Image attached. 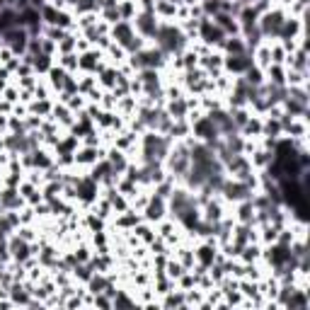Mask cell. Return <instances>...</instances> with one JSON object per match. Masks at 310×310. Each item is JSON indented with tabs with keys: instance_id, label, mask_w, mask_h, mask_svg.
Returning a JSON list of instances; mask_svg holds the SVG:
<instances>
[{
	"instance_id": "16",
	"label": "cell",
	"mask_w": 310,
	"mask_h": 310,
	"mask_svg": "<svg viewBox=\"0 0 310 310\" xmlns=\"http://www.w3.org/2000/svg\"><path fill=\"white\" fill-rule=\"evenodd\" d=\"M78 68H82V71H100V54H95V51L82 54L78 58Z\"/></svg>"
},
{
	"instance_id": "21",
	"label": "cell",
	"mask_w": 310,
	"mask_h": 310,
	"mask_svg": "<svg viewBox=\"0 0 310 310\" xmlns=\"http://www.w3.org/2000/svg\"><path fill=\"white\" fill-rule=\"evenodd\" d=\"M61 15H63V12H58L56 8H41V17H44L46 25H56V27H58V25H61Z\"/></svg>"
},
{
	"instance_id": "20",
	"label": "cell",
	"mask_w": 310,
	"mask_h": 310,
	"mask_svg": "<svg viewBox=\"0 0 310 310\" xmlns=\"http://www.w3.org/2000/svg\"><path fill=\"white\" fill-rule=\"evenodd\" d=\"M134 305H136V301L128 298L124 291H117L114 298H112V308H134Z\"/></svg>"
},
{
	"instance_id": "15",
	"label": "cell",
	"mask_w": 310,
	"mask_h": 310,
	"mask_svg": "<svg viewBox=\"0 0 310 310\" xmlns=\"http://www.w3.org/2000/svg\"><path fill=\"white\" fill-rule=\"evenodd\" d=\"M0 206L5 211H15L22 206V196H19L17 192H12V189H8V192L0 194Z\"/></svg>"
},
{
	"instance_id": "23",
	"label": "cell",
	"mask_w": 310,
	"mask_h": 310,
	"mask_svg": "<svg viewBox=\"0 0 310 310\" xmlns=\"http://www.w3.org/2000/svg\"><path fill=\"white\" fill-rule=\"evenodd\" d=\"M56 46H58V49H61L63 54H73V49L78 46V39H73L71 34H65V37L61 39V41H58Z\"/></svg>"
},
{
	"instance_id": "12",
	"label": "cell",
	"mask_w": 310,
	"mask_h": 310,
	"mask_svg": "<svg viewBox=\"0 0 310 310\" xmlns=\"http://www.w3.org/2000/svg\"><path fill=\"white\" fill-rule=\"evenodd\" d=\"M8 250L12 252V257L17 259V262H27L29 255H32V247H29V240H25V237H12L8 242Z\"/></svg>"
},
{
	"instance_id": "5",
	"label": "cell",
	"mask_w": 310,
	"mask_h": 310,
	"mask_svg": "<svg viewBox=\"0 0 310 310\" xmlns=\"http://www.w3.org/2000/svg\"><path fill=\"white\" fill-rule=\"evenodd\" d=\"M3 37V41L10 46V51L12 54H27V41H29V32L25 27H12L8 29L5 34H0Z\"/></svg>"
},
{
	"instance_id": "24",
	"label": "cell",
	"mask_w": 310,
	"mask_h": 310,
	"mask_svg": "<svg viewBox=\"0 0 310 310\" xmlns=\"http://www.w3.org/2000/svg\"><path fill=\"white\" fill-rule=\"evenodd\" d=\"M75 8H78V12H92V10L102 8V3L100 0H78Z\"/></svg>"
},
{
	"instance_id": "25",
	"label": "cell",
	"mask_w": 310,
	"mask_h": 310,
	"mask_svg": "<svg viewBox=\"0 0 310 310\" xmlns=\"http://www.w3.org/2000/svg\"><path fill=\"white\" fill-rule=\"evenodd\" d=\"M102 15H104V19H107V22H112V25H117L119 19H121L117 5H114V8H102Z\"/></svg>"
},
{
	"instance_id": "27",
	"label": "cell",
	"mask_w": 310,
	"mask_h": 310,
	"mask_svg": "<svg viewBox=\"0 0 310 310\" xmlns=\"http://www.w3.org/2000/svg\"><path fill=\"white\" fill-rule=\"evenodd\" d=\"M61 63H63L65 71H75V68H78V56H75V54H63V61H61Z\"/></svg>"
},
{
	"instance_id": "29",
	"label": "cell",
	"mask_w": 310,
	"mask_h": 310,
	"mask_svg": "<svg viewBox=\"0 0 310 310\" xmlns=\"http://www.w3.org/2000/svg\"><path fill=\"white\" fill-rule=\"evenodd\" d=\"M184 65L192 71V65H196V54H187V56H184Z\"/></svg>"
},
{
	"instance_id": "31",
	"label": "cell",
	"mask_w": 310,
	"mask_h": 310,
	"mask_svg": "<svg viewBox=\"0 0 310 310\" xmlns=\"http://www.w3.org/2000/svg\"><path fill=\"white\" fill-rule=\"evenodd\" d=\"M170 3H180V0H170Z\"/></svg>"
},
{
	"instance_id": "1",
	"label": "cell",
	"mask_w": 310,
	"mask_h": 310,
	"mask_svg": "<svg viewBox=\"0 0 310 310\" xmlns=\"http://www.w3.org/2000/svg\"><path fill=\"white\" fill-rule=\"evenodd\" d=\"M170 148H172V138L170 136H163V134H158V131H150L143 136V160L148 163H160L167 158L170 153Z\"/></svg>"
},
{
	"instance_id": "28",
	"label": "cell",
	"mask_w": 310,
	"mask_h": 310,
	"mask_svg": "<svg viewBox=\"0 0 310 310\" xmlns=\"http://www.w3.org/2000/svg\"><path fill=\"white\" fill-rule=\"evenodd\" d=\"M167 269H170V279H180V276H182L184 274V267L180 264V262H170V264H167Z\"/></svg>"
},
{
	"instance_id": "2",
	"label": "cell",
	"mask_w": 310,
	"mask_h": 310,
	"mask_svg": "<svg viewBox=\"0 0 310 310\" xmlns=\"http://www.w3.org/2000/svg\"><path fill=\"white\" fill-rule=\"evenodd\" d=\"M153 39H155V44H158V49H160L165 56L180 54L184 49V44H187V37H184L177 27H172V25H160Z\"/></svg>"
},
{
	"instance_id": "19",
	"label": "cell",
	"mask_w": 310,
	"mask_h": 310,
	"mask_svg": "<svg viewBox=\"0 0 310 310\" xmlns=\"http://www.w3.org/2000/svg\"><path fill=\"white\" fill-rule=\"evenodd\" d=\"M109 165L114 167V172H117V174H121L128 167L124 153H119V150H112V153H109Z\"/></svg>"
},
{
	"instance_id": "11",
	"label": "cell",
	"mask_w": 310,
	"mask_h": 310,
	"mask_svg": "<svg viewBox=\"0 0 310 310\" xmlns=\"http://www.w3.org/2000/svg\"><path fill=\"white\" fill-rule=\"evenodd\" d=\"M75 194H78L80 201H95V196H97V182L92 177H82V180L75 182Z\"/></svg>"
},
{
	"instance_id": "3",
	"label": "cell",
	"mask_w": 310,
	"mask_h": 310,
	"mask_svg": "<svg viewBox=\"0 0 310 310\" xmlns=\"http://www.w3.org/2000/svg\"><path fill=\"white\" fill-rule=\"evenodd\" d=\"M283 22H286V15H283L281 10H264L259 15V19H257V27H259V32H262L264 39H269V37L279 39Z\"/></svg>"
},
{
	"instance_id": "9",
	"label": "cell",
	"mask_w": 310,
	"mask_h": 310,
	"mask_svg": "<svg viewBox=\"0 0 310 310\" xmlns=\"http://www.w3.org/2000/svg\"><path fill=\"white\" fill-rule=\"evenodd\" d=\"M223 65H226V71H230V73H237V75H245V71L250 68V65H255V61L245 54H233L228 56L226 61H223Z\"/></svg>"
},
{
	"instance_id": "17",
	"label": "cell",
	"mask_w": 310,
	"mask_h": 310,
	"mask_svg": "<svg viewBox=\"0 0 310 310\" xmlns=\"http://www.w3.org/2000/svg\"><path fill=\"white\" fill-rule=\"evenodd\" d=\"M223 49L228 51V56H233V54H245V51H247V44L242 41V37H226V39H223Z\"/></svg>"
},
{
	"instance_id": "13",
	"label": "cell",
	"mask_w": 310,
	"mask_h": 310,
	"mask_svg": "<svg viewBox=\"0 0 310 310\" xmlns=\"http://www.w3.org/2000/svg\"><path fill=\"white\" fill-rule=\"evenodd\" d=\"M163 216H165V199H163V196H155V199L148 201L146 218L148 220H160Z\"/></svg>"
},
{
	"instance_id": "30",
	"label": "cell",
	"mask_w": 310,
	"mask_h": 310,
	"mask_svg": "<svg viewBox=\"0 0 310 310\" xmlns=\"http://www.w3.org/2000/svg\"><path fill=\"white\" fill-rule=\"evenodd\" d=\"M245 262H250V259H255L257 257V252H259V247H245Z\"/></svg>"
},
{
	"instance_id": "18",
	"label": "cell",
	"mask_w": 310,
	"mask_h": 310,
	"mask_svg": "<svg viewBox=\"0 0 310 310\" xmlns=\"http://www.w3.org/2000/svg\"><path fill=\"white\" fill-rule=\"evenodd\" d=\"M196 259H199L201 262V267H204V269H209V267H213V262H216V250H213V247H209V245H204V247H199V250H196Z\"/></svg>"
},
{
	"instance_id": "10",
	"label": "cell",
	"mask_w": 310,
	"mask_h": 310,
	"mask_svg": "<svg viewBox=\"0 0 310 310\" xmlns=\"http://www.w3.org/2000/svg\"><path fill=\"white\" fill-rule=\"evenodd\" d=\"M112 37L117 39V44L124 49L131 39L136 37V29H134V25L128 19H119L117 25H114V29H112Z\"/></svg>"
},
{
	"instance_id": "22",
	"label": "cell",
	"mask_w": 310,
	"mask_h": 310,
	"mask_svg": "<svg viewBox=\"0 0 310 310\" xmlns=\"http://www.w3.org/2000/svg\"><path fill=\"white\" fill-rule=\"evenodd\" d=\"M97 155H102V153H97V150H95V148H85V150H80V153H75V163H95V160H97Z\"/></svg>"
},
{
	"instance_id": "14",
	"label": "cell",
	"mask_w": 310,
	"mask_h": 310,
	"mask_svg": "<svg viewBox=\"0 0 310 310\" xmlns=\"http://www.w3.org/2000/svg\"><path fill=\"white\" fill-rule=\"evenodd\" d=\"M153 12H155V17H174V15H177V3H170V0H155Z\"/></svg>"
},
{
	"instance_id": "26",
	"label": "cell",
	"mask_w": 310,
	"mask_h": 310,
	"mask_svg": "<svg viewBox=\"0 0 310 310\" xmlns=\"http://www.w3.org/2000/svg\"><path fill=\"white\" fill-rule=\"evenodd\" d=\"M34 155V158H32V165H37V167H51V158H49V155L46 153H32Z\"/></svg>"
},
{
	"instance_id": "8",
	"label": "cell",
	"mask_w": 310,
	"mask_h": 310,
	"mask_svg": "<svg viewBox=\"0 0 310 310\" xmlns=\"http://www.w3.org/2000/svg\"><path fill=\"white\" fill-rule=\"evenodd\" d=\"M158 17H155V12H150V10H146V12H141L136 17V32L141 34V37H155V32H158Z\"/></svg>"
},
{
	"instance_id": "7",
	"label": "cell",
	"mask_w": 310,
	"mask_h": 310,
	"mask_svg": "<svg viewBox=\"0 0 310 310\" xmlns=\"http://www.w3.org/2000/svg\"><path fill=\"white\" fill-rule=\"evenodd\" d=\"M220 192L226 194V199H230V201H245V199H250L252 196V184L250 182H242V180H233V182H223V187H220Z\"/></svg>"
},
{
	"instance_id": "4",
	"label": "cell",
	"mask_w": 310,
	"mask_h": 310,
	"mask_svg": "<svg viewBox=\"0 0 310 310\" xmlns=\"http://www.w3.org/2000/svg\"><path fill=\"white\" fill-rule=\"evenodd\" d=\"M167 167L172 177H184L189 170V148L187 146H177L174 150L167 153Z\"/></svg>"
},
{
	"instance_id": "6",
	"label": "cell",
	"mask_w": 310,
	"mask_h": 310,
	"mask_svg": "<svg viewBox=\"0 0 310 310\" xmlns=\"http://www.w3.org/2000/svg\"><path fill=\"white\" fill-rule=\"evenodd\" d=\"M194 134L196 138H201V143H209V146H216L220 138V131L209 117H199L194 121Z\"/></svg>"
}]
</instances>
